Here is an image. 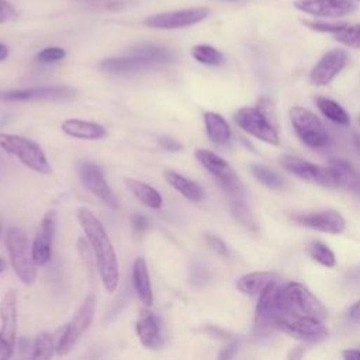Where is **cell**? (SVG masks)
I'll list each match as a JSON object with an SVG mask.
<instances>
[{
  "mask_svg": "<svg viewBox=\"0 0 360 360\" xmlns=\"http://www.w3.org/2000/svg\"><path fill=\"white\" fill-rule=\"evenodd\" d=\"M15 15H17V13H15L14 7L8 1L0 0V24L13 20Z\"/></svg>",
  "mask_w": 360,
  "mask_h": 360,
  "instance_id": "cell-42",
  "label": "cell"
},
{
  "mask_svg": "<svg viewBox=\"0 0 360 360\" xmlns=\"http://www.w3.org/2000/svg\"><path fill=\"white\" fill-rule=\"evenodd\" d=\"M204 124L208 138L218 145H225L231 139V127L218 112L207 111L204 114Z\"/></svg>",
  "mask_w": 360,
  "mask_h": 360,
  "instance_id": "cell-26",
  "label": "cell"
},
{
  "mask_svg": "<svg viewBox=\"0 0 360 360\" xmlns=\"http://www.w3.org/2000/svg\"><path fill=\"white\" fill-rule=\"evenodd\" d=\"M191 56L197 62H200L202 65H208V66H219L225 60L224 55L218 49H215L211 45H204V44L193 46Z\"/></svg>",
  "mask_w": 360,
  "mask_h": 360,
  "instance_id": "cell-31",
  "label": "cell"
},
{
  "mask_svg": "<svg viewBox=\"0 0 360 360\" xmlns=\"http://www.w3.org/2000/svg\"><path fill=\"white\" fill-rule=\"evenodd\" d=\"M0 360L10 359L14 353L17 336V294L14 290H7L0 302Z\"/></svg>",
  "mask_w": 360,
  "mask_h": 360,
  "instance_id": "cell-10",
  "label": "cell"
},
{
  "mask_svg": "<svg viewBox=\"0 0 360 360\" xmlns=\"http://www.w3.org/2000/svg\"><path fill=\"white\" fill-rule=\"evenodd\" d=\"M347 62V53L343 49H332L326 52L309 73V80L315 86L329 84L336 75L342 72Z\"/></svg>",
  "mask_w": 360,
  "mask_h": 360,
  "instance_id": "cell-16",
  "label": "cell"
},
{
  "mask_svg": "<svg viewBox=\"0 0 360 360\" xmlns=\"http://www.w3.org/2000/svg\"><path fill=\"white\" fill-rule=\"evenodd\" d=\"M0 148L7 153L15 156L22 165H25L28 169L37 173H41V174L52 173V167L42 148L37 142L28 138L14 135V134L0 132Z\"/></svg>",
  "mask_w": 360,
  "mask_h": 360,
  "instance_id": "cell-3",
  "label": "cell"
},
{
  "mask_svg": "<svg viewBox=\"0 0 360 360\" xmlns=\"http://www.w3.org/2000/svg\"><path fill=\"white\" fill-rule=\"evenodd\" d=\"M6 246L14 273L22 284L31 285L37 280V263L25 233L20 228H10L6 233Z\"/></svg>",
  "mask_w": 360,
  "mask_h": 360,
  "instance_id": "cell-2",
  "label": "cell"
},
{
  "mask_svg": "<svg viewBox=\"0 0 360 360\" xmlns=\"http://www.w3.org/2000/svg\"><path fill=\"white\" fill-rule=\"evenodd\" d=\"M8 56V48L0 42V62H3Z\"/></svg>",
  "mask_w": 360,
  "mask_h": 360,
  "instance_id": "cell-46",
  "label": "cell"
},
{
  "mask_svg": "<svg viewBox=\"0 0 360 360\" xmlns=\"http://www.w3.org/2000/svg\"><path fill=\"white\" fill-rule=\"evenodd\" d=\"M149 226L148 218L142 214H134L131 217V229H132V238L135 243H139L143 239V235Z\"/></svg>",
  "mask_w": 360,
  "mask_h": 360,
  "instance_id": "cell-37",
  "label": "cell"
},
{
  "mask_svg": "<svg viewBox=\"0 0 360 360\" xmlns=\"http://www.w3.org/2000/svg\"><path fill=\"white\" fill-rule=\"evenodd\" d=\"M132 281H134V287H135V291H136L141 302L146 307H150L153 302V292H152L148 266H146V262L143 257H136L134 262Z\"/></svg>",
  "mask_w": 360,
  "mask_h": 360,
  "instance_id": "cell-22",
  "label": "cell"
},
{
  "mask_svg": "<svg viewBox=\"0 0 360 360\" xmlns=\"http://www.w3.org/2000/svg\"><path fill=\"white\" fill-rule=\"evenodd\" d=\"M158 142H159V145H160L163 149H166V150H169V152H180V150L183 149V145H181L177 139H174L173 136H169V135L159 136V138H158Z\"/></svg>",
  "mask_w": 360,
  "mask_h": 360,
  "instance_id": "cell-41",
  "label": "cell"
},
{
  "mask_svg": "<svg viewBox=\"0 0 360 360\" xmlns=\"http://www.w3.org/2000/svg\"><path fill=\"white\" fill-rule=\"evenodd\" d=\"M359 124H360V117H359Z\"/></svg>",
  "mask_w": 360,
  "mask_h": 360,
  "instance_id": "cell-51",
  "label": "cell"
},
{
  "mask_svg": "<svg viewBox=\"0 0 360 360\" xmlns=\"http://www.w3.org/2000/svg\"><path fill=\"white\" fill-rule=\"evenodd\" d=\"M304 25H307L309 30L312 31H319V32H338L342 28H345L347 25V22L345 21H339V22H323V21H308V20H302L301 21Z\"/></svg>",
  "mask_w": 360,
  "mask_h": 360,
  "instance_id": "cell-38",
  "label": "cell"
},
{
  "mask_svg": "<svg viewBox=\"0 0 360 360\" xmlns=\"http://www.w3.org/2000/svg\"><path fill=\"white\" fill-rule=\"evenodd\" d=\"M233 121L246 134L270 145H278V134L271 121L260 108L240 107L233 114Z\"/></svg>",
  "mask_w": 360,
  "mask_h": 360,
  "instance_id": "cell-9",
  "label": "cell"
},
{
  "mask_svg": "<svg viewBox=\"0 0 360 360\" xmlns=\"http://www.w3.org/2000/svg\"><path fill=\"white\" fill-rule=\"evenodd\" d=\"M53 350H56V335L49 333V332H42L37 336L32 359H35V360L49 359V357H52Z\"/></svg>",
  "mask_w": 360,
  "mask_h": 360,
  "instance_id": "cell-32",
  "label": "cell"
},
{
  "mask_svg": "<svg viewBox=\"0 0 360 360\" xmlns=\"http://www.w3.org/2000/svg\"><path fill=\"white\" fill-rule=\"evenodd\" d=\"M62 131L73 138L79 139H101L107 135L105 128L94 121H87V120H80V118H68L62 122L60 125Z\"/></svg>",
  "mask_w": 360,
  "mask_h": 360,
  "instance_id": "cell-21",
  "label": "cell"
},
{
  "mask_svg": "<svg viewBox=\"0 0 360 360\" xmlns=\"http://www.w3.org/2000/svg\"><path fill=\"white\" fill-rule=\"evenodd\" d=\"M79 1H98V0H79Z\"/></svg>",
  "mask_w": 360,
  "mask_h": 360,
  "instance_id": "cell-49",
  "label": "cell"
},
{
  "mask_svg": "<svg viewBox=\"0 0 360 360\" xmlns=\"http://www.w3.org/2000/svg\"><path fill=\"white\" fill-rule=\"evenodd\" d=\"M294 7L315 17H342L354 11V4L349 0H295Z\"/></svg>",
  "mask_w": 360,
  "mask_h": 360,
  "instance_id": "cell-18",
  "label": "cell"
},
{
  "mask_svg": "<svg viewBox=\"0 0 360 360\" xmlns=\"http://www.w3.org/2000/svg\"><path fill=\"white\" fill-rule=\"evenodd\" d=\"M129 53L135 55L145 65L146 69L158 65H167L176 59L174 53L170 49L159 45H141L131 49Z\"/></svg>",
  "mask_w": 360,
  "mask_h": 360,
  "instance_id": "cell-24",
  "label": "cell"
},
{
  "mask_svg": "<svg viewBox=\"0 0 360 360\" xmlns=\"http://www.w3.org/2000/svg\"><path fill=\"white\" fill-rule=\"evenodd\" d=\"M273 281H276V276L273 273L253 271L242 276L236 281V288L248 295H259Z\"/></svg>",
  "mask_w": 360,
  "mask_h": 360,
  "instance_id": "cell-27",
  "label": "cell"
},
{
  "mask_svg": "<svg viewBox=\"0 0 360 360\" xmlns=\"http://www.w3.org/2000/svg\"><path fill=\"white\" fill-rule=\"evenodd\" d=\"M139 342L148 349H158L162 345L160 319L152 312H143L135 323Z\"/></svg>",
  "mask_w": 360,
  "mask_h": 360,
  "instance_id": "cell-20",
  "label": "cell"
},
{
  "mask_svg": "<svg viewBox=\"0 0 360 360\" xmlns=\"http://www.w3.org/2000/svg\"><path fill=\"white\" fill-rule=\"evenodd\" d=\"M316 107L319 108V111L332 122L346 127L350 124V117L347 114V111L338 104L335 100L332 98H326V97H318L316 100Z\"/></svg>",
  "mask_w": 360,
  "mask_h": 360,
  "instance_id": "cell-30",
  "label": "cell"
},
{
  "mask_svg": "<svg viewBox=\"0 0 360 360\" xmlns=\"http://www.w3.org/2000/svg\"><path fill=\"white\" fill-rule=\"evenodd\" d=\"M353 142H354V146H356V149H357V152H359V155H360V135H354L353 136Z\"/></svg>",
  "mask_w": 360,
  "mask_h": 360,
  "instance_id": "cell-47",
  "label": "cell"
},
{
  "mask_svg": "<svg viewBox=\"0 0 360 360\" xmlns=\"http://www.w3.org/2000/svg\"><path fill=\"white\" fill-rule=\"evenodd\" d=\"M252 173L260 183H263L269 188H281L284 186L283 177L263 165H253Z\"/></svg>",
  "mask_w": 360,
  "mask_h": 360,
  "instance_id": "cell-33",
  "label": "cell"
},
{
  "mask_svg": "<svg viewBox=\"0 0 360 360\" xmlns=\"http://www.w3.org/2000/svg\"><path fill=\"white\" fill-rule=\"evenodd\" d=\"M6 270V262L0 257V273H3Z\"/></svg>",
  "mask_w": 360,
  "mask_h": 360,
  "instance_id": "cell-48",
  "label": "cell"
},
{
  "mask_svg": "<svg viewBox=\"0 0 360 360\" xmlns=\"http://www.w3.org/2000/svg\"><path fill=\"white\" fill-rule=\"evenodd\" d=\"M345 359H360V349H347L343 352Z\"/></svg>",
  "mask_w": 360,
  "mask_h": 360,
  "instance_id": "cell-45",
  "label": "cell"
},
{
  "mask_svg": "<svg viewBox=\"0 0 360 360\" xmlns=\"http://www.w3.org/2000/svg\"><path fill=\"white\" fill-rule=\"evenodd\" d=\"M98 68L108 73H132L145 69L143 63L132 53L127 56H112L101 60Z\"/></svg>",
  "mask_w": 360,
  "mask_h": 360,
  "instance_id": "cell-28",
  "label": "cell"
},
{
  "mask_svg": "<svg viewBox=\"0 0 360 360\" xmlns=\"http://www.w3.org/2000/svg\"><path fill=\"white\" fill-rule=\"evenodd\" d=\"M66 56V51L59 46H48L37 53V59L42 63H53L62 60Z\"/></svg>",
  "mask_w": 360,
  "mask_h": 360,
  "instance_id": "cell-39",
  "label": "cell"
},
{
  "mask_svg": "<svg viewBox=\"0 0 360 360\" xmlns=\"http://www.w3.org/2000/svg\"><path fill=\"white\" fill-rule=\"evenodd\" d=\"M238 346H239V343L238 342H231V343H228L224 349H222V352L219 353V359H229V357H232L235 353H236V350H238Z\"/></svg>",
  "mask_w": 360,
  "mask_h": 360,
  "instance_id": "cell-43",
  "label": "cell"
},
{
  "mask_svg": "<svg viewBox=\"0 0 360 360\" xmlns=\"http://www.w3.org/2000/svg\"><path fill=\"white\" fill-rule=\"evenodd\" d=\"M330 166H333L339 174L340 187L352 191V193H360V173L346 160L342 159H330Z\"/></svg>",
  "mask_w": 360,
  "mask_h": 360,
  "instance_id": "cell-29",
  "label": "cell"
},
{
  "mask_svg": "<svg viewBox=\"0 0 360 360\" xmlns=\"http://www.w3.org/2000/svg\"><path fill=\"white\" fill-rule=\"evenodd\" d=\"M309 256L315 262H318L326 267H333L336 263L333 252L325 243H322L319 240H315L309 245Z\"/></svg>",
  "mask_w": 360,
  "mask_h": 360,
  "instance_id": "cell-34",
  "label": "cell"
},
{
  "mask_svg": "<svg viewBox=\"0 0 360 360\" xmlns=\"http://www.w3.org/2000/svg\"><path fill=\"white\" fill-rule=\"evenodd\" d=\"M163 176H165V180L174 190H177L184 198H187L190 201H194V202H200V201L204 200L205 191L198 183H195V181L181 176L180 173L173 172V170H166L163 173Z\"/></svg>",
  "mask_w": 360,
  "mask_h": 360,
  "instance_id": "cell-23",
  "label": "cell"
},
{
  "mask_svg": "<svg viewBox=\"0 0 360 360\" xmlns=\"http://www.w3.org/2000/svg\"><path fill=\"white\" fill-rule=\"evenodd\" d=\"M79 224L91 246L93 255L96 257L97 269L103 285L107 292H114L120 283V269L118 259L114 246L108 238L107 231L101 221L94 215V212L86 207H79L77 211Z\"/></svg>",
  "mask_w": 360,
  "mask_h": 360,
  "instance_id": "cell-1",
  "label": "cell"
},
{
  "mask_svg": "<svg viewBox=\"0 0 360 360\" xmlns=\"http://www.w3.org/2000/svg\"><path fill=\"white\" fill-rule=\"evenodd\" d=\"M79 173H80V179H82L84 187L91 194H94L98 200H101L111 210L118 208V200L114 195L111 187L108 186V183L104 179L101 169L97 165L84 162L79 167Z\"/></svg>",
  "mask_w": 360,
  "mask_h": 360,
  "instance_id": "cell-15",
  "label": "cell"
},
{
  "mask_svg": "<svg viewBox=\"0 0 360 360\" xmlns=\"http://www.w3.org/2000/svg\"><path fill=\"white\" fill-rule=\"evenodd\" d=\"M281 287L277 280L270 283L260 294L256 305V329L269 330L277 328V319L281 315Z\"/></svg>",
  "mask_w": 360,
  "mask_h": 360,
  "instance_id": "cell-14",
  "label": "cell"
},
{
  "mask_svg": "<svg viewBox=\"0 0 360 360\" xmlns=\"http://www.w3.org/2000/svg\"><path fill=\"white\" fill-rule=\"evenodd\" d=\"M229 1H233V0H229Z\"/></svg>",
  "mask_w": 360,
  "mask_h": 360,
  "instance_id": "cell-52",
  "label": "cell"
},
{
  "mask_svg": "<svg viewBox=\"0 0 360 360\" xmlns=\"http://www.w3.org/2000/svg\"><path fill=\"white\" fill-rule=\"evenodd\" d=\"M210 15L207 7H193L177 11H166L149 15L143 20V24L156 30H176L194 25Z\"/></svg>",
  "mask_w": 360,
  "mask_h": 360,
  "instance_id": "cell-12",
  "label": "cell"
},
{
  "mask_svg": "<svg viewBox=\"0 0 360 360\" xmlns=\"http://www.w3.org/2000/svg\"><path fill=\"white\" fill-rule=\"evenodd\" d=\"M281 315H309L319 319H326V308L323 304L301 283L291 281L281 287Z\"/></svg>",
  "mask_w": 360,
  "mask_h": 360,
  "instance_id": "cell-4",
  "label": "cell"
},
{
  "mask_svg": "<svg viewBox=\"0 0 360 360\" xmlns=\"http://www.w3.org/2000/svg\"><path fill=\"white\" fill-rule=\"evenodd\" d=\"M280 162L287 172L301 180L316 183L325 187H340L339 174L333 166L325 167L288 155H284Z\"/></svg>",
  "mask_w": 360,
  "mask_h": 360,
  "instance_id": "cell-8",
  "label": "cell"
},
{
  "mask_svg": "<svg viewBox=\"0 0 360 360\" xmlns=\"http://www.w3.org/2000/svg\"><path fill=\"white\" fill-rule=\"evenodd\" d=\"M347 316H349V319H350L352 322L360 323V301L354 302V304L349 308Z\"/></svg>",
  "mask_w": 360,
  "mask_h": 360,
  "instance_id": "cell-44",
  "label": "cell"
},
{
  "mask_svg": "<svg viewBox=\"0 0 360 360\" xmlns=\"http://www.w3.org/2000/svg\"><path fill=\"white\" fill-rule=\"evenodd\" d=\"M55 235V214L46 212L32 243V256L37 264L42 266L51 260L52 240Z\"/></svg>",
  "mask_w": 360,
  "mask_h": 360,
  "instance_id": "cell-19",
  "label": "cell"
},
{
  "mask_svg": "<svg viewBox=\"0 0 360 360\" xmlns=\"http://www.w3.org/2000/svg\"><path fill=\"white\" fill-rule=\"evenodd\" d=\"M231 212L243 226H246L252 231H256V221H255L250 210L242 200L235 198L231 201Z\"/></svg>",
  "mask_w": 360,
  "mask_h": 360,
  "instance_id": "cell-35",
  "label": "cell"
},
{
  "mask_svg": "<svg viewBox=\"0 0 360 360\" xmlns=\"http://www.w3.org/2000/svg\"><path fill=\"white\" fill-rule=\"evenodd\" d=\"M76 96V90L63 84H51L39 86L31 89H18V90H1L0 101H59L70 100Z\"/></svg>",
  "mask_w": 360,
  "mask_h": 360,
  "instance_id": "cell-13",
  "label": "cell"
},
{
  "mask_svg": "<svg viewBox=\"0 0 360 360\" xmlns=\"http://www.w3.org/2000/svg\"><path fill=\"white\" fill-rule=\"evenodd\" d=\"M124 183H125L127 188L132 193V195L139 202H142L145 207L152 208V210H158L162 207L163 198L155 187H152L141 180H136V179H125Z\"/></svg>",
  "mask_w": 360,
  "mask_h": 360,
  "instance_id": "cell-25",
  "label": "cell"
},
{
  "mask_svg": "<svg viewBox=\"0 0 360 360\" xmlns=\"http://www.w3.org/2000/svg\"><path fill=\"white\" fill-rule=\"evenodd\" d=\"M0 233H1V224H0Z\"/></svg>",
  "mask_w": 360,
  "mask_h": 360,
  "instance_id": "cell-50",
  "label": "cell"
},
{
  "mask_svg": "<svg viewBox=\"0 0 360 360\" xmlns=\"http://www.w3.org/2000/svg\"><path fill=\"white\" fill-rule=\"evenodd\" d=\"M277 328L294 339L318 343L329 336V330L322 319L309 315L283 314L277 319Z\"/></svg>",
  "mask_w": 360,
  "mask_h": 360,
  "instance_id": "cell-7",
  "label": "cell"
},
{
  "mask_svg": "<svg viewBox=\"0 0 360 360\" xmlns=\"http://www.w3.org/2000/svg\"><path fill=\"white\" fill-rule=\"evenodd\" d=\"M333 38L343 45L360 49V24H356V25L347 24L345 28L335 32Z\"/></svg>",
  "mask_w": 360,
  "mask_h": 360,
  "instance_id": "cell-36",
  "label": "cell"
},
{
  "mask_svg": "<svg viewBox=\"0 0 360 360\" xmlns=\"http://www.w3.org/2000/svg\"><path fill=\"white\" fill-rule=\"evenodd\" d=\"M204 239H205V243H207L215 253H218V255H221V256H226V255L229 253V249H228L226 243H225L221 238H218V236H215V235H211V233H207V235L204 236Z\"/></svg>",
  "mask_w": 360,
  "mask_h": 360,
  "instance_id": "cell-40",
  "label": "cell"
},
{
  "mask_svg": "<svg viewBox=\"0 0 360 360\" xmlns=\"http://www.w3.org/2000/svg\"><path fill=\"white\" fill-rule=\"evenodd\" d=\"M96 308V298L93 294H89L73 318L62 326L56 333V353L58 354H68L73 346L76 345L80 335L90 326L94 315Z\"/></svg>",
  "mask_w": 360,
  "mask_h": 360,
  "instance_id": "cell-5",
  "label": "cell"
},
{
  "mask_svg": "<svg viewBox=\"0 0 360 360\" xmlns=\"http://www.w3.org/2000/svg\"><path fill=\"white\" fill-rule=\"evenodd\" d=\"M292 219L302 226L326 232V233H340L345 231V226H346L345 218L335 210L295 214L292 215Z\"/></svg>",
  "mask_w": 360,
  "mask_h": 360,
  "instance_id": "cell-17",
  "label": "cell"
},
{
  "mask_svg": "<svg viewBox=\"0 0 360 360\" xmlns=\"http://www.w3.org/2000/svg\"><path fill=\"white\" fill-rule=\"evenodd\" d=\"M197 160L221 183V186L229 193L238 194L243 190L242 181L232 169V166L219 155L208 149H195Z\"/></svg>",
  "mask_w": 360,
  "mask_h": 360,
  "instance_id": "cell-11",
  "label": "cell"
},
{
  "mask_svg": "<svg viewBox=\"0 0 360 360\" xmlns=\"http://www.w3.org/2000/svg\"><path fill=\"white\" fill-rule=\"evenodd\" d=\"M290 120L297 136L301 139L302 143L312 149L325 148L330 138L321 122V120L304 107H292L290 110Z\"/></svg>",
  "mask_w": 360,
  "mask_h": 360,
  "instance_id": "cell-6",
  "label": "cell"
}]
</instances>
